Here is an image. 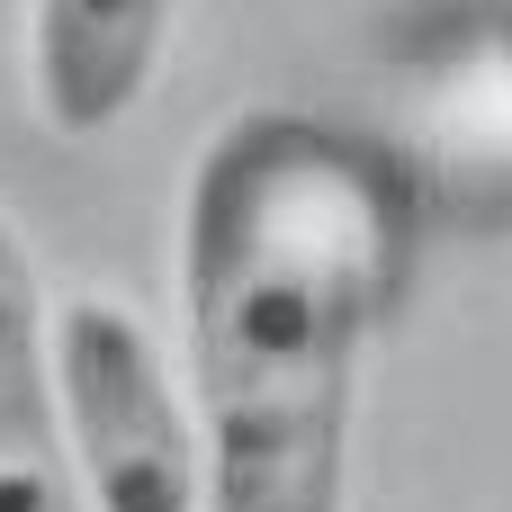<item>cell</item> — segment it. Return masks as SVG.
<instances>
[{
	"label": "cell",
	"mask_w": 512,
	"mask_h": 512,
	"mask_svg": "<svg viewBox=\"0 0 512 512\" xmlns=\"http://www.w3.org/2000/svg\"><path fill=\"white\" fill-rule=\"evenodd\" d=\"M414 270V198L387 144L243 108L180 198V333L198 512H342L360 369Z\"/></svg>",
	"instance_id": "1"
},
{
	"label": "cell",
	"mask_w": 512,
	"mask_h": 512,
	"mask_svg": "<svg viewBox=\"0 0 512 512\" xmlns=\"http://www.w3.org/2000/svg\"><path fill=\"white\" fill-rule=\"evenodd\" d=\"M45 369L81 512H198V432L135 306L117 297L45 306Z\"/></svg>",
	"instance_id": "2"
},
{
	"label": "cell",
	"mask_w": 512,
	"mask_h": 512,
	"mask_svg": "<svg viewBox=\"0 0 512 512\" xmlns=\"http://www.w3.org/2000/svg\"><path fill=\"white\" fill-rule=\"evenodd\" d=\"M171 0H27V90L54 135H108L144 108Z\"/></svg>",
	"instance_id": "3"
},
{
	"label": "cell",
	"mask_w": 512,
	"mask_h": 512,
	"mask_svg": "<svg viewBox=\"0 0 512 512\" xmlns=\"http://www.w3.org/2000/svg\"><path fill=\"white\" fill-rule=\"evenodd\" d=\"M0 512H81L63 432H54V369H45V288L0 216Z\"/></svg>",
	"instance_id": "4"
}]
</instances>
